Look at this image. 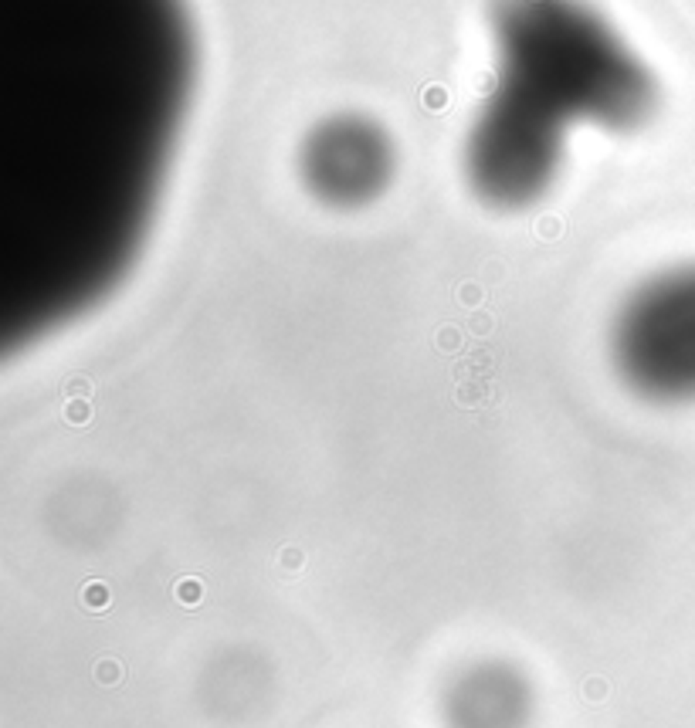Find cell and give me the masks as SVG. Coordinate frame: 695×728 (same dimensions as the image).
<instances>
[{"instance_id":"obj_1","label":"cell","mask_w":695,"mask_h":728,"mask_svg":"<svg viewBox=\"0 0 695 728\" xmlns=\"http://www.w3.org/2000/svg\"><path fill=\"white\" fill-rule=\"evenodd\" d=\"M495 34L509 92L553 119L635 129L655 109V81L624 41L577 0H499Z\"/></svg>"},{"instance_id":"obj_2","label":"cell","mask_w":695,"mask_h":728,"mask_svg":"<svg viewBox=\"0 0 695 728\" xmlns=\"http://www.w3.org/2000/svg\"><path fill=\"white\" fill-rule=\"evenodd\" d=\"M611 359L635 397L695 403V265L658 271L624 298Z\"/></svg>"},{"instance_id":"obj_3","label":"cell","mask_w":695,"mask_h":728,"mask_svg":"<svg viewBox=\"0 0 695 728\" xmlns=\"http://www.w3.org/2000/svg\"><path fill=\"white\" fill-rule=\"evenodd\" d=\"M563 163V122L499 85L468 133L465 166L492 207L519 211L540 200Z\"/></svg>"},{"instance_id":"obj_4","label":"cell","mask_w":695,"mask_h":728,"mask_svg":"<svg viewBox=\"0 0 695 728\" xmlns=\"http://www.w3.org/2000/svg\"><path fill=\"white\" fill-rule=\"evenodd\" d=\"M394 173L390 143L377 122L360 115L323 119L302 146V180L329 207H363L384 193Z\"/></svg>"},{"instance_id":"obj_5","label":"cell","mask_w":695,"mask_h":728,"mask_svg":"<svg viewBox=\"0 0 695 728\" xmlns=\"http://www.w3.org/2000/svg\"><path fill=\"white\" fill-rule=\"evenodd\" d=\"M533 718V684L509 661H475L444 691L448 728H526Z\"/></svg>"}]
</instances>
